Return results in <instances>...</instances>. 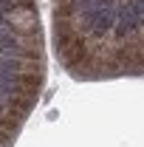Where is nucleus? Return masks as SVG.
Returning <instances> with one entry per match:
<instances>
[{"label": "nucleus", "instance_id": "obj_1", "mask_svg": "<svg viewBox=\"0 0 144 147\" xmlns=\"http://www.w3.org/2000/svg\"><path fill=\"white\" fill-rule=\"evenodd\" d=\"M113 28H116V11H113V9H102V11L93 17V23L88 26V31H90V34H96V37L110 34Z\"/></svg>", "mask_w": 144, "mask_h": 147}]
</instances>
